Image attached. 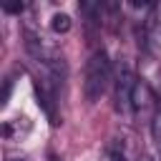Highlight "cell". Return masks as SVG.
<instances>
[{"label":"cell","instance_id":"13","mask_svg":"<svg viewBox=\"0 0 161 161\" xmlns=\"http://www.w3.org/2000/svg\"><path fill=\"white\" fill-rule=\"evenodd\" d=\"M8 161H25V158H8Z\"/></svg>","mask_w":161,"mask_h":161},{"label":"cell","instance_id":"12","mask_svg":"<svg viewBox=\"0 0 161 161\" xmlns=\"http://www.w3.org/2000/svg\"><path fill=\"white\" fill-rule=\"evenodd\" d=\"M50 161H60V158H58V156H50Z\"/></svg>","mask_w":161,"mask_h":161},{"label":"cell","instance_id":"2","mask_svg":"<svg viewBox=\"0 0 161 161\" xmlns=\"http://www.w3.org/2000/svg\"><path fill=\"white\" fill-rule=\"evenodd\" d=\"M108 83H111V63H108V55H106V50H96L88 58V63H86V78H83L86 101L88 103L101 101V96L106 93Z\"/></svg>","mask_w":161,"mask_h":161},{"label":"cell","instance_id":"4","mask_svg":"<svg viewBox=\"0 0 161 161\" xmlns=\"http://www.w3.org/2000/svg\"><path fill=\"white\" fill-rule=\"evenodd\" d=\"M131 111L138 116V118H153L158 111H156V98H153V91H151V86L143 80V78H138L136 80V88H133V98H131Z\"/></svg>","mask_w":161,"mask_h":161},{"label":"cell","instance_id":"3","mask_svg":"<svg viewBox=\"0 0 161 161\" xmlns=\"http://www.w3.org/2000/svg\"><path fill=\"white\" fill-rule=\"evenodd\" d=\"M136 75L131 70V65L126 60L118 63L116 78H113V98H116V111L128 113L131 111V98H133V88H136Z\"/></svg>","mask_w":161,"mask_h":161},{"label":"cell","instance_id":"5","mask_svg":"<svg viewBox=\"0 0 161 161\" xmlns=\"http://www.w3.org/2000/svg\"><path fill=\"white\" fill-rule=\"evenodd\" d=\"M30 128H33V123H30L28 118H13V121H5V123H3L0 133H3V138H8V141H20Z\"/></svg>","mask_w":161,"mask_h":161},{"label":"cell","instance_id":"9","mask_svg":"<svg viewBox=\"0 0 161 161\" xmlns=\"http://www.w3.org/2000/svg\"><path fill=\"white\" fill-rule=\"evenodd\" d=\"M103 161H126V156H123L121 151H116V148H106Z\"/></svg>","mask_w":161,"mask_h":161},{"label":"cell","instance_id":"7","mask_svg":"<svg viewBox=\"0 0 161 161\" xmlns=\"http://www.w3.org/2000/svg\"><path fill=\"white\" fill-rule=\"evenodd\" d=\"M151 133H153V141H156V146L161 151V111L151 118Z\"/></svg>","mask_w":161,"mask_h":161},{"label":"cell","instance_id":"10","mask_svg":"<svg viewBox=\"0 0 161 161\" xmlns=\"http://www.w3.org/2000/svg\"><path fill=\"white\" fill-rule=\"evenodd\" d=\"M5 13H20L23 10V3H13V5H3Z\"/></svg>","mask_w":161,"mask_h":161},{"label":"cell","instance_id":"6","mask_svg":"<svg viewBox=\"0 0 161 161\" xmlns=\"http://www.w3.org/2000/svg\"><path fill=\"white\" fill-rule=\"evenodd\" d=\"M70 15H65V13H53V18H50V30L53 33H68L70 30Z\"/></svg>","mask_w":161,"mask_h":161},{"label":"cell","instance_id":"1","mask_svg":"<svg viewBox=\"0 0 161 161\" xmlns=\"http://www.w3.org/2000/svg\"><path fill=\"white\" fill-rule=\"evenodd\" d=\"M65 83V75L40 65V73L33 75V86H35V96H38V106L45 111V116L50 118V123H58V106H60V88Z\"/></svg>","mask_w":161,"mask_h":161},{"label":"cell","instance_id":"8","mask_svg":"<svg viewBox=\"0 0 161 161\" xmlns=\"http://www.w3.org/2000/svg\"><path fill=\"white\" fill-rule=\"evenodd\" d=\"M10 93H13V75H8V78H5L3 96H0V106H8V101H10Z\"/></svg>","mask_w":161,"mask_h":161},{"label":"cell","instance_id":"11","mask_svg":"<svg viewBox=\"0 0 161 161\" xmlns=\"http://www.w3.org/2000/svg\"><path fill=\"white\" fill-rule=\"evenodd\" d=\"M138 161H151V158H148V156H146V153H143V156H141V158H138Z\"/></svg>","mask_w":161,"mask_h":161}]
</instances>
